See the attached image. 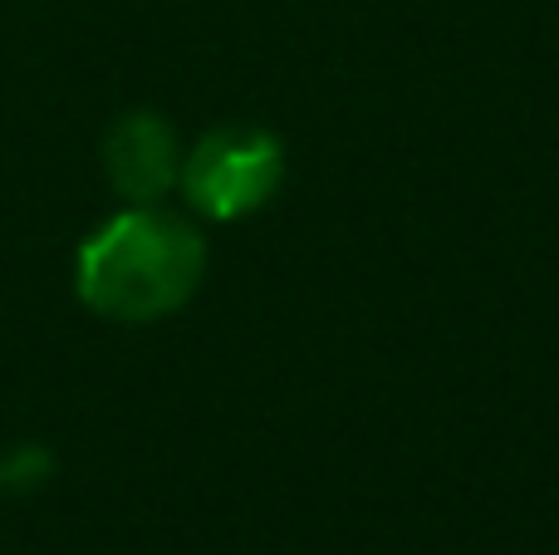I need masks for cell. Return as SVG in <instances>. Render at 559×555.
Instances as JSON below:
<instances>
[{
    "instance_id": "6da1fadb",
    "label": "cell",
    "mask_w": 559,
    "mask_h": 555,
    "mask_svg": "<svg viewBox=\"0 0 559 555\" xmlns=\"http://www.w3.org/2000/svg\"><path fill=\"white\" fill-rule=\"evenodd\" d=\"M206 271V246L167 212H133L104 222L74 256L79 300L104 320L147 324L182 310Z\"/></svg>"
},
{
    "instance_id": "7a4b0ae2",
    "label": "cell",
    "mask_w": 559,
    "mask_h": 555,
    "mask_svg": "<svg viewBox=\"0 0 559 555\" xmlns=\"http://www.w3.org/2000/svg\"><path fill=\"white\" fill-rule=\"evenodd\" d=\"M280 177H285V153L261 128H216L192 147L182 167L192 206L216 222H236V216L265 206Z\"/></svg>"
},
{
    "instance_id": "3957f363",
    "label": "cell",
    "mask_w": 559,
    "mask_h": 555,
    "mask_svg": "<svg viewBox=\"0 0 559 555\" xmlns=\"http://www.w3.org/2000/svg\"><path fill=\"white\" fill-rule=\"evenodd\" d=\"M108 182L128 197V202L147 206L177 182V133L163 114H128L123 123H114L104 143Z\"/></svg>"
}]
</instances>
